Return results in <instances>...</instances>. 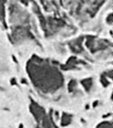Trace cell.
Instances as JSON below:
<instances>
[{
  "label": "cell",
  "instance_id": "277c9868",
  "mask_svg": "<svg viewBox=\"0 0 113 128\" xmlns=\"http://www.w3.org/2000/svg\"><path fill=\"white\" fill-rule=\"evenodd\" d=\"M71 120V116L67 114H64L63 116H62V126H68V124H70Z\"/></svg>",
  "mask_w": 113,
  "mask_h": 128
},
{
  "label": "cell",
  "instance_id": "5b68a950",
  "mask_svg": "<svg viewBox=\"0 0 113 128\" xmlns=\"http://www.w3.org/2000/svg\"><path fill=\"white\" fill-rule=\"evenodd\" d=\"M96 128H112V124L110 122H103L99 124Z\"/></svg>",
  "mask_w": 113,
  "mask_h": 128
},
{
  "label": "cell",
  "instance_id": "3957f363",
  "mask_svg": "<svg viewBox=\"0 0 113 128\" xmlns=\"http://www.w3.org/2000/svg\"><path fill=\"white\" fill-rule=\"evenodd\" d=\"M87 46L91 52H98L100 50H102V48H108V42L106 40H102L100 39L93 38H90L87 40Z\"/></svg>",
  "mask_w": 113,
  "mask_h": 128
},
{
  "label": "cell",
  "instance_id": "7a4b0ae2",
  "mask_svg": "<svg viewBox=\"0 0 113 128\" xmlns=\"http://www.w3.org/2000/svg\"><path fill=\"white\" fill-rule=\"evenodd\" d=\"M30 110L37 121L38 128H52L55 127L52 116H48L44 108L37 102H32L31 103Z\"/></svg>",
  "mask_w": 113,
  "mask_h": 128
},
{
  "label": "cell",
  "instance_id": "6da1fadb",
  "mask_svg": "<svg viewBox=\"0 0 113 128\" xmlns=\"http://www.w3.org/2000/svg\"><path fill=\"white\" fill-rule=\"evenodd\" d=\"M27 72L33 86L42 93H54L63 86L62 73L48 60L34 56L28 61Z\"/></svg>",
  "mask_w": 113,
  "mask_h": 128
}]
</instances>
